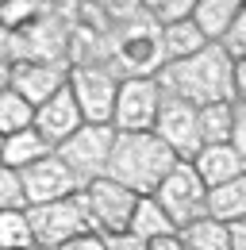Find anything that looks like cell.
<instances>
[{"label": "cell", "instance_id": "7c38bea8", "mask_svg": "<svg viewBox=\"0 0 246 250\" xmlns=\"http://www.w3.org/2000/svg\"><path fill=\"white\" fill-rule=\"evenodd\" d=\"M31 127H35L50 146H62L77 127H85L81 108H77V100H73V93H69V85H65L58 96H50L42 108H35V124Z\"/></svg>", "mask_w": 246, "mask_h": 250}, {"label": "cell", "instance_id": "836d02e7", "mask_svg": "<svg viewBox=\"0 0 246 250\" xmlns=\"http://www.w3.org/2000/svg\"><path fill=\"white\" fill-rule=\"evenodd\" d=\"M0 150H4V139H0Z\"/></svg>", "mask_w": 246, "mask_h": 250}, {"label": "cell", "instance_id": "52a82bcc", "mask_svg": "<svg viewBox=\"0 0 246 250\" xmlns=\"http://www.w3.org/2000/svg\"><path fill=\"white\" fill-rule=\"evenodd\" d=\"M77 196H81V204H85V212H89L92 231H100V235H127L131 212H135V204H139L135 192H127L123 185L100 177V181L85 185Z\"/></svg>", "mask_w": 246, "mask_h": 250}, {"label": "cell", "instance_id": "30bf717a", "mask_svg": "<svg viewBox=\"0 0 246 250\" xmlns=\"http://www.w3.org/2000/svg\"><path fill=\"white\" fill-rule=\"evenodd\" d=\"M20 181H23V196H27V208H42V204H58L77 196L81 185L73 181V173L58 162V154H46L42 162H35L27 169H20Z\"/></svg>", "mask_w": 246, "mask_h": 250}, {"label": "cell", "instance_id": "e0dca14e", "mask_svg": "<svg viewBox=\"0 0 246 250\" xmlns=\"http://www.w3.org/2000/svg\"><path fill=\"white\" fill-rule=\"evenodd\" d=\"M246 216V177L239 181H227L219 188H208V219L231 227Z\"/></svg>", "mask_w": 246, "mask_h": 250}, {"label": "cell", "instance_id": "7a4b0ae2", "mask_svg": "<svg viewBox=\"0 0 246 250\" xmlns=\"http://www.w3.org/2000/svg\"><path fill=\"white\" fill-rule=\"evenodd\" d=\"M173 166H177V158L169 154V146L154 131H139V135H116L104 177L135 196H154V188L165 181V173Z\"/></svg>", "mask_w": 246, "mask_h": 250}, {"label": "cell", "instance_id": "8fae6325", "mask_svg": "<svg viewBox=\"0 0 246 250\" xmlns=\"http://www.w3.org/2000/svg\"><path fill=\"white\" fill-rule=\"evenodd\" d=\"M65 85H69V65L65 62H20L8 73V89L16 96H23L31 108H42Z\"/></svg>", "mask_w": 246, "mask_h": 250}, {"label": "cell", "instance_id": "ac0fdd59", "mask_svg": "<svg viewBox=\"0 0 246 250\" xmlns=\"http://www.w3.org/2000/svg\"><path fill=\"white\" fill-rule=\"evenodd\" d=\"M204 46H212V42H204V35L196 31L192 20L173 23V27H162V50H165V62H184V58L200 54Z\"/></svg>", "mask_w": 246, "mask_h": 250}, {"label": "cell", "instance_id": "7402d4cb", "mask_svg": "<svg viewBox=\"0 0 246 250\" xmlns=\"http://www.w3.org/2000/svg\"><path fill=\"white\" fill-rule=\"evenodd\" d=\"M50 4H39V0H0V27L4 31H23Z\"/></svg>", "mask_w": 246, "mask_h": 250}, {"label": "cell", "instance_id": "ffe728a7", "mask_svg": "<svg viewBox=\"0 0 246 250\" xmlns=\"http://www.w3.org/2000/svg\"><path fill=\"white\" fill-rule=\"evenodd\" d=\"M231 104H235V100H231ZM231 104H208V108H196L200 146H223V143H231Z\"/></svg>", "mask_w": 246, "mask_h": 250}, {"label": "cell", "instance_id": "9c48e42d", "mask_svg": "<svg viewBox=\"0 0 246 250\" xmlns=\"http://www.w3.org/2000/svg\"><path fill=\"white\" fill-rule=\"evenodd\" d=\"M154 135L169 146V154L177 162H192L196 150H200L196 108L177 100V96H162V108H158V120H154Z\"/></svg>", "mask_w": 246, "mask_h": 250}, {"label": "cell", "instance_id": "1f68e13d", "mask_svg": "<svg viewBox=\"0 0 246 250\" xmlns=\"http://www.w3.org/2000/svg\"><path fill=\"white\" fill-rule=\"evenodd\" d=\"M146 250H184V247H181V239H177V235H165V239L146 243Z\"/></svg>", "mask_w": 246, "mask_h": 250}, {"label": "cell", "instance_id": "603a6c76", "mask_svg": "<svg viewBox=\"0 0 246 250\" xmlns=\"http://www.w3.org/2000/svg\"><path fill=\"white\" fill-rule=\"evenodd\" d=\"M27 212H0V250H31Z\"/></svg>", "mask_w": 246, "mask_h": 250}, {"label": "cell", "instance_id": "4316f807", "mask_svg": "<svg viewBox=\"0 0 246 250\" xmlns=\"http://www.w3.org/2000/svg\"><path fill=\"white\" fill-rule=\"evenodd\" d=\"M219 46H223V50H227L235 62H239V58H246V0H243V8H239V20H235V27L227 31V39H223Z\"/></svg>", "mask_w": 246, "mask_h": 250}, {"label": "cell", "instance_id": "d6a6232c", "mask_svg": "<svg viewBox=\"0 0 246 250\" xmlns=\"http://www.w3.org/2000/svg\"><path fill=\"white\" fill-rule=\"evenodd\" d=\"M8 73H12V69H8V65H0V93L8 89Z\"/></svg>", "mask_w": 246, "mask_h": 250}, {"label": "cell", "instance_id": "8992f818", "mask_svg": "<svg viewBox=\"0 0 246 250\" xmlns=\"http://www.w3.org/2000/svg\"><path fill=\"white\" fill-rule=\"evenodd\" d=\"M162 85L154 77H127L116 89V108H112V131L116 135H139L154 131L158 108H162Z\"/></svg>", "mask_w": 246, "mask_h": 250}, {"label": "cell", "instance_id": "44dd1931", "mask_svg": "<svg viewBox=\"0 0 246 250\" xmlns=\"http://www.w3.org/2000/svg\"><path fill=\"white\" fill-rule=\"evenodd\" d=\"M31 124H35V108H31L23 96H16L12 89H4V93H0V139L20 135V131H27Z\"/></svg>", "mask_w": 246, "mask_h": 250}, {"label": "cell", "instance_id": "484cf974", "mask_svg": "<svg viewBox=\"0 0 246 250\" xmlns=\"http://www.w3.org/2000/svg\"><path fill=\"white\" fill-rule=\"evenodd\" d=\"M235 154L246 162V100L231 104V143H227Z\"/></svg>", "mask_w": 246, "mask_h": 250}, {"label": "cell", "instance_id": "d6986e66", "mask_svg": "<svg viewBox=\"0 0 246 250\" xmlns=\"http://www.w3.org/2000/svg\"><path fill=\"white\" fill-rule=\"evenodd\" d=\"M177 239H181L184 250H231V231H227L223 223L208 219V216L188 223V227H181Z\"/></svg>", "mask_w": 246, "mask_h": 250}, {"label": "cell", "instance_id": "6da1fadb", "mask_svg": "<svg viewBox=\"0 0 246 250\" xmlns=\"http://www.w3.org/2000/svg\"><path fill=\"white\" fill-rule=\"evenodd\" d=\"M165 96H177L192 108L235 100V58L223 46H204L184 62H165L154 77Z\"/></svg>", "mask_w": 246, "mask_h": 250}, {"label": "cell", "instance_id": "9a60e30c", "mask_svg": "<svg viewBox=\"0 0 246 250\" xmlns=\"http://www.w3.org/2000/svg\"><path fill=\"white\" fill-rule=\"evenodd\" d=\"M46 154H54V146H50L35 127H27V131H20V135H8V139H4L0 166H8V169H27V166H35V162H42Z\"/></svg>", "mask_w": 246, "mask_h": 250}, {"label": "cell", "instance_id": "4fadbf2b", "mask_svg": "<svg viewBox=\"0 0 246 250\" xmlns=\"http://www.w3.org/2000/svg\"><path fill=\"white\" fill-rule=\"evenodd\" d=\"M188 166L196 169V177L204 181V188H219V185H227V181L246 177V162L235 154L227 143H223V146H200Z\"/></svg>", "mask_w": 246, "mask_h": 250}, {"label": "cell", "instance_id": "2e32d148", "mask_svg": "<svg viewBox=\"0 0 246 250\" xmlns=\"http://www.w3.org/2000/svg\"><path fill=\"white\" fill-rule=\"evenodd\" d=\"M127 235H135L139 243H154V239L177 235V227H173V219L158 208L154 196H139V204L131 212V223H127Z\"/></svg>", "mask_w": 246, "mask_h": 250}, {"label": "cell", "instance_id": "f1b7e54d", "mask_svg": "<svg viewBox=\"0 0 246 250\" xmlns=\"http://www.w3.org/2000/svg\"><path fill=\"white\" fill-rule=\"evenodd\" d=\"M104 250H146V243H139L135 235H104Z\"/></svg>", "mask_w": 246, "mask_h": 250}, {"label": "cell", "instance_id": "83f0119b", "mask_svg": "<svg viewBox=\"0 0 246 250\" xmlns=\"http://www.w3.org/2000/svg\"><path fill=\"white\" fill-rule=\"evenodd\" d=\"M58 250H104V235H100V231H85V235L69 239V243L58 247Z\"/></svg>", "mask_w": 246, "mask_h": 250}, {"label": "cell", "instance_id": "ba28073f", "mask_svg": "<svg viewBox=\"0 0 246 250\" xmlns=\"http://www.w3.org/2000/svg\"><path fill=\"white\" fill-rule=\"evenodd\" d=\"M116 73L104 65H73L69 69V93L81 108L85 124H104L112 127V108H116Z\"/></svg>", "mask_w": 246, "mask_h": 250}, {"label": "cell", "instance_id": "d4e9b609", "mask_svg": "<svg viewBox=\"0 0 246 250\" xmlns=\"http://www.w3.org/2000/svg\"><path fill=\"white\" fill-rule=\"evenodd\" d=\"M0 212H27L20 169H8V166H0Z\"/></svg>", "mask_w": 246, "mask_h": 250}, {"label": "cell", "instance_id": "277c9868", "mask_svg": "<svg viewBox=\"0 0 246 250\" xmlns=\"http://www.w3.org/2000/svg\"><path fill=\"white\" fill-rule=\"evenodd\" d=\"M154 200H158V208L165 216L173 219L177 231L208 216V188H204V181L196 177V169L188 162H177L165 173V181L154 188Z\"/></svg>", "mask_w": 246, "mask_h": 250}, {"label": "cell", "instance_id": "f546056e", "mask_svg": "<svg viewBox=\"0 0 246 250\" xmlns=\"http://www.w3.org/2000/svg\"><path fill=\"white\" fill-rule=\"evenodd\" d=\"M227 231H231V250H246V216L239 223H231Z\"/></svg>", "mask_w": 246, "mask_h": 250}, {"label": "cell", "instance_id": "4dcf8cb0", "mask_svg": "<svg viewBox=\"0 0 246 250\" xmlns=\"http://www.w3.org/2000/svg\"><path fill=\"white\" fill-rule=\"evenodd\" d=\"M235 100H246V58L235 62Z\"/></svg>", "mask_w": 246, "mask_h": 250}, {"label": "cell", "instance_id": "e575fe53", "mask_svg": "<svg viewBox=\"0 0 246 250\" xmlns=\"http://www.w3.org/2000/svg\"><path fill=\"white\" fill-rule=\"evenodd\" d=\"M31 250H42V247H31Z\"/></svg>", "mask_w": 246, "mask_h": 250}, {"label": "cell", "instance_id": "cb8c5ba5", "mask_svg": "<svg viewBox=\"0 0 246 250\" xmlns=\"http://www.w3.org/2000/svg\"><path fill=\"white\" fill-rule=\"evenodd\" d=\"M192 4H196V0H154V4H146V16L154 20V27L162 31V27L184 23V20L192 16Z\"/></svg>", "mask_w": 246, "mask_h": 250}, {"label": "cell", "instance_id": "3957f363", "mask_svg": "<svg viewBox=\"0 0 246 250\" xmlns=\"http://www.w3.org/2000/svg\"><path fill=\"white\" fill-rule=\"evenodd\" d=\"M112 143H116V131L104 124H85L77 127L62 146H54L58 162L73 173V181L85 188L92 181H100L108 173V158H112Z\"/></svg>", "mask_w": 246, "mask_h": 250}, {"label": "cell", "instance_id": "5bb4252c", "mask_svg": "<svg viewBox=\"0 0 246 250\" xmlns=\"http://www.w3.org/2000/svg\"><path fill=\"white\" fill-rule=\"evenodd\" d=\"M239 0H196L192 4V23H196V31L204 35V42H212V46H219L223 39H227V31L235 27V20H239Z\"/></svg>", "mask_w": 246, "mask_h": 250}, {"label": "cell", "instance_id": "5b68a950", "mask_svg": "<svg viewBox=\"0 0 246 250\" xmlns=\"http://www.w3.org/2000/svg\"><path fill=\"white\" fill-rule=\"evenodd\" d=\"M27 227H31V243L42 250H58L69 239L92 231L81 196H69V200H58V204H42V208H27Z\"/></svg>", "mask_w": 246, "mask_h": 250}]
</instances>
